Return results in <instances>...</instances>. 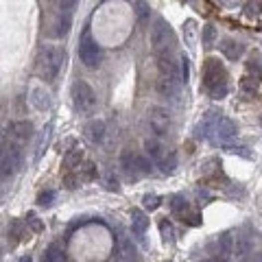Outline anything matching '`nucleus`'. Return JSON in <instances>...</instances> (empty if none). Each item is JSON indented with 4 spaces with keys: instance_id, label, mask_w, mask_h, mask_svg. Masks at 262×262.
I'll return each instance as SVG.
<instances>
[{
    "instance_id": "1",
    "label": "nucleus",
    "mask_w": 262,
    "mask_h": 262,
    "mask_svg": "<svg viewBox=\"0 0 262 262\" xmlns=\"http://www.w3.org/2000/svg\"><path fill=\"white\" fill-rule=\"evenodd\" d=\"M64 64V53L55 46H44L39 50V75L44 81H55Z\"/></svg>"
},
{
    "instance_id": "2",
    "label": "nucleus",
    "mask_w": 262,
    "mask_h": 262,
    "mask_svg": "<svg viewBox=\"0 0 262 262\" xmlns=\"http://www.w3.org/2000/svg\"><path fill=\"white\" fill-rule=\"evenodd\" d=\"M72 103H75V110L81 114V116H90L96 110V94L94 90L90 88V83L85 81H77L72 85Z\"/></svg>"
},
{
    "instance_id": "3",
    "label": "nucleus",
    "mask_w": 262,
    "mask_h": 262,
    "mask_svg": "<svg viewBox=\"0 0 262 262\" xmlns=\"http://www.w3.org/2000/svg\"><path fill=\"white\" fill-rule=\"evenodd\" d=\"M79 59H81V64L85 68H96L101 61V48H99V44L90 37L88 31L83 33V39H81V44H79Z\"/></svg>"
},
{
    "instance_id": "4",
    "label": "nucleus",
    "mask_w": 262,
    "mask_h": 262,
    "mask_svg": "<svg viewBox=\"0 0 262 262\" xmlns=\"http://www.w3.org/2000/svg\"><path fill=\"white\" fill-rule=\"evenodd\" d=\"M22 149L18 144H9L4 146V153H2V177H7V175H13L18 173L22 168Z\"/></svg>"
},
{
    "instance_id": "5",
    "label": "nucleus",
    "mask_w": 262,
    "mask_h": 262,
    "mask_svg": "<svg viewBox=\"0 0 262 262\" xmlns=\"http://www.w3.org/2000/svg\"><path fill=\"white\" fill-rule=\"evenodd\" d=\"M149 127L155 135H166L170 129V114L164 107H153L149 114Z\"/></svg>"
},
{
    "instance_id": "6",
    "label": "nucleus",
    "mask_w": 262,
    "mask_h": 262,
    "mask_svg": "<svg viewBox=\"0 0 262 262\" xmlns=\"http://www.w3.org/2000/svg\"><path fill=\"white\" fill-rule=\"evenodd\" d=\"M212 133L216 135V140L230 142V140L238 133V127H236V123L232 121V118L219 116V118H216V123H214V131H212Z\"/></svg>"
},
{
    "instance_id": "7",
    "label": "nucleus",
    "mask_w": 262,
    "mask_h": 262,
    "mask_svg": "<svg viewBox=\"0 0 262 262\" xmlns=\"http://www.w3.org/2000/svg\"><path fill=\"white\" fill-rule=\"evenodd\" d=\"M166 37H168V24H166V20L164 18H157L155 22H153V26H151V46L153 50H162V48H166Z\"/></svg>"
},
{
    "instance_id": "8",
    "label": "nucleus",
    "mask_w": 262,
    "mask_h": 262,
    "mask_svg": "<svg viewBox=\"0 0 262 262\" xmlns=\"http://www.w3.org/2000/svg\"><path fill=\"white\" fill-rule=\"evenodd\" d=\"M203 79H206V88L208 90L212 88V85H216V83H223L225 81L223 66H221L216 59H208L206 61V68H203Z\"/></svg>"
},
{
    "instance_id": "9",
    "label": "nucleus",
    "mask_w": 262,
    "mask_h": 262,
    "mask_svg": "<svg viewBox=\"0 0 262 262\" xmlns=\"http://www.w3.org/2000/svg\"><path fill=\"white\" fill-rule=\"evenodd\" d=\"M157 68H159V72H162L164 77H170V79H175V81L181 83L179 61H173V57H170L168 53H159V57H157Z\"/></svg>"
},
{
    "instance_id": "10",
    "label": "nucleus",
    "mask_w": 262,
    "mask_h": 262,
    "mask_svg": "<svg viewBox=\"0 0 262 262\" xmlns=\"http://www.w3.org/2000/svg\"><path fill=\"white\" fill-rule=\"evenodd\" d=\"M9 133L13 135L18 142H26L33 135V125L28 121H18V123H11L9 125Z\"/></svg>"
},
{
    "instance_id": "11",
    "label": "nucleus",
    "mask_w": 262,
    "mask_h": 262,
    "mask_svg": "<svg viewBox=\"0 0 262 262\" xmlns=\"http://www.w3.org/2000/svg\"><path fill=\"white\" fill-rule=\"evenodd\" d=\"M221 53H223L230 61H236L243 57L245 46L241 42H234V39H223V42H221Z\"/></svg>"
},
{
    "instance_id": "12",
    "label": "nucleus",
    "mask_w": 262,
    "mask_h": 262,
    "mask_svg": "<svg viewBox=\"0 0 262 262\" xmlns=\"http://www.w3.org/2000/svg\"><path fill=\"white\" fill-rule=\"evenodd\" d=\"M118 254H121L123 260H133V258H135L138 249H135V245L131 243L129 236H125V234L118 236Z\"/></svg>"
},
{
    "instance_id": "13",
    "label": "nucleus",
    "mask_w": 262,
    "mask_h": 262,
    "mask_svg": "<svg viewBox=\"0 0 262 262\" xmlns=\"http://www.w3.org/2000/svg\"><path fill=\"white\" fill-rule=\"evenodd\" d=\"M31 103L35 105V110H39V112H48L50 110V96H48V92H44L42 88H35L31 92Z\"/></svg>"
},
{
    "instance_id": "14",
    "label": "nucleus",
    "mask_w": 262,
    "mask_h": 262,
    "mask_svg": "<svg viewBox=\"0 0 262 262\" xmlns=\"http://www.w3.org/2000/svg\"><path fill=\"white\" fill-rule=\"evenodd\" d=\"M144 151H146V155H149L153 162H157V164L164 159V155H166L162 142H157V140H144Z\"/></svg>"
},
{
    "instance_id": "15",
    "label": "nucleus",
    "mask_w": 262,
    "mask_h": 262,
    "mask_svg": "<svg viewBox=\"0 0 262 262\" xmlns=\"http://www.w3.org/2000/svg\"><path fill=\"white\" fill-rule=\"evenodd\" d=\"M85 133H88L90 140L99 144V142H103V138H105V123H103V121L88 123V127H85Z\"/></svg>"
},
{
    "instance_id": "16",
    "label": "nucleus",
    "mask_w": 262,
    "mask_h": 262,
    "mask_svg": "<svg viewBox=\"0 0 262 262\" xmlns=\"http://www.w3.org/2000/svg\"><path fill=\"white\" fill-rule=\"evenodd\" d=\"M234 236L232 234H221L219 241H216V249H219V254L223 256V258H227V256L234 254Z\"/></svg>"
},
{
    "instance_id": "17",
    "label": "nucleus",
    "mask_w": 262,
    "mask_h": 262,
    "mask_svg": "<svg viewBox=\"0 0 262 262\" xmlns=\"http://www.w3.org/2000/svg\"><path fill=\"white\" fill-rule=\"evenodd\" d=\"M254 252V238L252 236H236V243H234V254L236 256H247Z\"/></svg>"
},
{
    "instance_id": "18",
    "label": "nucleus",
    "mask_w": 262,
    "mask_h": 262,
    "mask_svg": "<svg viewBox=\"0 0 262 262\" xmlns=\"http://www.w3.org/2000/svg\"><path fill=\"white\" fill-rule=\"evenodd\" d=\"M50 135H53V125H46V127H44V131H42V133H39V138H37V144H35V162H39V157H42V153L46 151Z\"/></svg>"
},
{
    "instance_id": "19",
    "label": "nucleus",
    "mask_w": 262,
    "mask_h": 262,
    "mask_svg": "<svg viewBox=\"0 0 262 262\" xmlns=\"http://www.w3.org/2000/svg\"><path fill=\"white\" fill-rule=\"evenodd\" d=\"M131 227H133L135 234L142 236L146 232V227H149V219H146L140 210H133V212H131Z\"/></svg>"
},
{
    "instance_id": "20",
    "label": "nucleus",
    "mask_w": 262,
    "mask_h": 262,
    "mask_svg": "<svg viewBox=\"0 0 262 262\" xmlns=\"http://www.w3.org/2000/svg\"><path fill=\"white\" fill-rule=\"evenodd\" d=\"M216 37H219V33H216V26H214V24H206V26H203V33H201L203 46L212 48L214 44H216Z\"/></svg>"
},
{
    "instance_id": "21",
    "label": "nucleus",
    "mask_w": 262,
    "mask_h": 262,
    "mask_svg": "<svg viewBox=\"0 0 262 262\" xmlns=\"http://www.w3.org/2000/svg\"><path fill=\"white\" fill-rule=\"evenodd\" d=\"M81 159H83V149L81 146H75V149H70L66 153V166L68 168H75V166H79V164H81Z\"/></svg>"
},
{
    "instance_id": "22",
    "label": "nucleus",
    "mask_w": 262,
    "mask_h": 262,
    "mask_svg": "<svg viewBox=\"0 0 262 262\" xmlns=\"http://www.w3.org/2000/svg\"><path fill=\"white\" fill-rule=\"evenodd\" d=\"M133 168L138 170V173H142V175L151 173V157H149V155H146V157L133 155Z\"/></svg>"
},
{
    "instance_id": "23",
    "label": "nucleus",
    "mask_w": 262,
    "mask_h": 262,
    "mask_svg": "<svg viewBox=\"0 0 262 262\" xmlns=\"http://www.w3.org/2000/svg\"><path fill=\"white\" fill-rule=\"evenodd\" d=\"M170 210H173L175 214L184 216L188 210H190V206H188V201H186L184 197H173V201H170Z\"/></svg>"
},
{
    "instance_id": "24",
    "label": "nucleus",
    "mask_w": 262,
    "mask_h": 262,
    "mask_svg": "<svg viewBox=\"0 0 262 262\" xmlns=\"http://www.w3.org/2000/svg\"><path fill=\"white\" fill-rule=\"evenodd\" d=\"M68 31H70V13H64V15H61L59 20H57L55 35H57V37H64Z\"/></svg>"
},
{
    "instance_id": "25",
    "label": "nucleus",
    "mask_w": 262,
    "mask_h": 262,
    "mask_svg": "<svg viewBox=\"0 0 262 262\" xmlns=\"http://www.w3.org/2000/svg\"><path fill=\"white\" fill-rule=\"evenodd\" d=\"M195 33H197V26H195V22L192 20H188L186 24H184V37H186V44L188 46H195Z\"/></svg>"
},
{
    "instance_id": "26",
    "label": "nucleus",
    "mask_w": 262,
    "mask_h": 262,
    "mask_svg": "<svg viewBox=\"0 0 262 262\" xmlns=\"http://www.w3.org/2000/svg\"><path fill=\"white\" fill-rule=\"evenodd\" d=\"M46 260L48 262H59V260H64V252H61V247L57 243H53L50 247L46 249Z\"/></svg>"
},
{
    "instance_id": "27",
    "label": "nucleus",
    "mask_w": 262,
    "mask_h": 262,
    "mask_svg": "<svg viewBox=\"0 0 262 262\" xmlns=\"http://www.w3.org/2000/svg\"><path fill=\"white\" fill-rule=\"evenodd\" d=\"M175 166H177V157H175V153H170L168 155V159L164 157L162 162H159V168H162V173H166V175H170L175 170Z\"/></svg>"
},
{
    "instance_id": "28",
    "label": "nucleus",
    "mask_w": 262,
    "mask_h": 262,
    "mask_svg": "<svg viewBox=\"0 0 262 262\" xmlns=\"http://www.w3.org/2000/svg\"><path fill=\"white\" fill-rule=\"evenodd\" d=\"M208 92H210V96H212V99H225V94H227V81L212 85Z\"/></svg>"
},
{
    "instance_id": "29",
    "label": "nucleus",
    "mask_w": 262,
    "mask_h": 262,
    "mask_svg": "<svg viewBox=\"0 0 262 262\" xmlns=\"http://www.w3.org/2000/svg\"><path fill=\"white\" fill-rule=\"evenodd\" d=\"M179 77H181V83H186L190 79V64H188V57H181L179 59Z\"/></svg>"
},
{
    "instance_id": "30",
    "label": "nucleus",
    "mask_w": 262,
    "mask_h": 262,
    "mask_svg": "<svg viewBox=\"0 0 262 262\" xmlns=\"http://www.w3.org/2000/svg\"><path fill=\"white\" fill-rule=\"evenodd\" d=\"M159 232H162L164 243H170V241H173V225H170L168 221H162V223H159Z\"/></svg>"
},
{
    "instance_id": "31",
    "label": "nucleus",
    "mask_w": 262,
    "mask_h": 262,
    "mask_svg": "<svg viewBox=\"0 0 262 262\" xmlns=\"http://www.w3.org/2000/svg\"><path fill=\"white\" fill-rule=\"evenodd\" d=\"M55 197H57V195H55L53 190H46V192H42V195L37 197V203H39V206H44V208H48L50 203L55 201Z\"/></svg>"
},
{
    "instance_id": "32",
    "label": "nucleus",
    "mask_w": 262,
    "mask_h": 262,
    "mask_svg": "<svg viewBox=\"0 0 262 262\" xmlns=\"http://www.w3.org/2000/svg\"><path fill=\"white\" fill-rule=\"evenodd\" d=\"M241 90H243L245 94H254L256 92V81H254L252 77H245L243 81H241Z\"/></svg>"
},
{
    "instance_id": "33",
    "label": "nucleus",
    "mask_w": 262,
    "mask_h": 262,
    "mask_svg": "<svg viewBox=\"0 0 262 262\" xmlns=\"http://www.w3.org/2000/svg\"><path fill=\"white\" fill-rule=\"evenodd\" d=\"M142 203H144L146 210H155V208H159V197H155V195H144Z\"/></svg>"
},
{
    "instance_id": "34",
    "label": "nucleus",
    "mask_w": 262,
    "mask_h": 262,
    "mask_svg": "<svg viewBox=\"0 0 262 262\" xmlns=\"http://www.w3.org/2000/svg\"><path fill=\"white\" fill-rule=\"evenodd\" d=\"M26 225L31 227L33 232H42V230H44L42 223L37 221V216H35V214H28V216H26Z\"/></svg>"
},
{
    "instance_id": "35",
    "label": "nucleus",
    "mask_w": 262,
    "mask_h": 262,
    "mask_svg": "<svg viewBox=\"0 0 262 262\" xmlns=\"http://www.w3.org/2000/svg\"><path fill=\"white\" fill-rule=\"evenodd\" d=\"M81 177L83 179H94L96 177V166H94V164H83V175H81Z\"/></svg>"
},
{
    "instance_id": "36",
    "label": "nucleus",
    "mask_w": 262,
    "mask_h": 262,
    "mask_svg": "<svg viewBox=\"0 0 262 262\" xmlns=\"http://www.w3.org/2000/svg\"><path fill=\"white\" fill-rule=\"evenodd\" d=\"M260 13V2L258 0H249L247 2V15H258Z\"/></svg>"
},
{
    "instance_id": "37",
    "label": "nucleus",
    "mask_w": 262,
    "mask_h": 262,
    "mask_svg": "<svg viewBox=\"0 0 262 262\" xmlns=\"http://www.w3.org/2000/svg\"><path fill=\"white\" fill-rule=\"evenodd\" d=\"M146 15H149V7H146V2H138V18L146 20Z\"/></svg>"
},
{
    "instance_id": "38",
    "label": "nucleus",
    "mask_w": 262,
    "mask_h": 262,
    "mask_svg": "<svg viewBox=\"0 0 262 262\" xmlns=\"http://www.w3.org/2000/svg\"><path fill=\"white\" fill-rule=\"evenodd\" d=\"M107 188H110V190H121V186H118V181H116V177H107Z\"/></svg>"
}]
</instances>
